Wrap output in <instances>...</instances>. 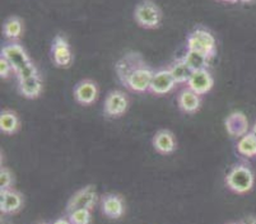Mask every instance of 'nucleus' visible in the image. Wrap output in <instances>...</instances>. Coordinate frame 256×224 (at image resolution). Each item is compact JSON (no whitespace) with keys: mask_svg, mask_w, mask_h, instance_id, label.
Returning a JSON list of instances; mask_svg holds the SVG:
<instances>
[{"mask_svg":"<svg viewBox=\"0 0 256 224\" xmlns=\"http://www.w3.org/2000/svg\"><path fill=\"white\" fill-rule=\"evenodd\" d=\"M0 56H3L12 65L17 80H23V79L31 78L38 74L37 66L32 62L27 51L18 41L6 42L2 46Z\"/></svg>","mask_w":256,"mask_h":224,"instance_id":"obj_1","label":"nucleus"},{"mask_svg":"<svg viewBox=\"0 0 256 224\" xmlns=\"http://www.w3.org/2000/svg\"><path fill=\"white\" fill-rule=\"evenodd\" d=\"M186 48L188 50L199 51L208 56L209 59H214L217 55V41L209 30L204 27H195L186 37Z\"/></svg>","mask_w":256,"mask_h":224,"instance_id":"obj_2","label":"nucleus"},{"mask_svg":"<svg viewBox=\"0 0 256 224\" xmlns=\"http://www.w3.org/2000/svg\"><path fill=\"white\" fill-rule=\"evenodd\" d=\"M224 181L232 192L246 194L252 190L255 177L248 166L236 164L230 170Z\"/></svg>","mask_w":256,"mask_h":224,"instance_id":"obj_3","label":"nucleus"},{"mask_svg":"<svg viewBox=\"0 0 256 224\" xmlns=\"http://www.w3.org/2000/svg\"><path fill=\"white\" fill-rule=\"evenodd\" d=\"M134 20L146 30H154L162 22V10L152 0H143L134 9Z\"/></svg>","mask_w":256,"mask_h":224,"instance_id":"obj_4","label":"nucleus"},{"mask_svg":"<svg viewBox=\"0 0 256 224\" xmlns=\"http://www.w3.org/2000/svg\"><path fill=\"white\" fill-rule=\"evenodd\" d=\"M144 62H144L142 54L136 52V51H129L125 55L121 56L115 65L116 76H118L120 83L124 86L125 82L132 76V74L138 68H140Z\"/></svg>","mask_w":256,"mask_h":224,"instance_id":"obj_5","label":"nucleus"},{"mask_svg":"<svg viewBox=\"0 0 256 224\" xmlns=\"http://www.w3.org/2000/svg\"><path fill=\"white\" fill-rule=\"evenodd\" d=\"M129 108V98L121 90H111L104 98V115L107 118H118Z\"/></svg>","mask_w":256,"mask_h":224,"instance_id":"obj_6","label":"nucleus"},{"mask_svg":"<svg viewBox=\"0 0 256 224\" xmlns=\"http://www.w3.org/2000/svg\"><path fill=\"white\" fill-rule=\"evenodd\" d=\"M153 74H154V70L146 64V62H144V64L142 65L140 68H138V69L132 74V76L125 82L124 87L126 88V90L136 93L150 92Z\"/></svg>","mask_w":256,"mask_h":224,"instance_id":"obj_7","label":"nucleus"},{"mask_svg":"<svg viewBox=\"0 0 256 224\" xmlns=\"http://www.w3.org/2000/svg\"><path fill=\"white\" fill-rule=\"evenodd\" d=\"M98 196H97V190L93 185H88L86 188L76 191L70 199H69L68 205H66V213H70L76 209H90L92 210L94 205L97 204Z\"/></svg>","mask_w":256,"mask_h":224,"instance_id":"obj_8","label":"nucleus"},{"mask_svg":"<svg viewBox=\"0 0 256 224\" xmlns=\"http://www.w3.org/2000/svg\"><path fill=\"white\" fill-rule=\"evenodd\" d=\"M51 59L59 68H69L73 62V52L68 40L62 34H58L51 45Z\"/></svg>","mask_w":256,"mask_h":224,"instance_id":"obj_9","label":"nucleus"},{"mask_svg":"<svg viewBox=\"0 0 256 224\" xmlns=\"http://www.w3.org/2000/svg\"><path fill=\"white\" fill-rule=\"evenodd\" d=\"M98 86L96 82L90 79H83L76 84L73 90V96L76 101L82 106H90L98 98Z\"/></svg>","mask_w":256,"mask_h":224,"instance_id":"obj_10","label":"nucleus"},{"mask_svg":"<svg viewBox=\"0 0 256 224\" xmlns=\"http://www.w3.org/2000/svg\"><path fill=\"white\" fill-rule=\"evenodd\" d=\"M174 87H176V82H174V76L170 73L168 68H162V69L156 70L150 87V92L152 94H167V93L172 92Z\"/></svg>","mask_w":256,"mask_h":224,"instance_id":"obj_11","label":"nucleus"},{"mask_svg":"<svg viewBox=\"0 0 256 224\" xmlns=\"http://www.w3.org/2000/svg\"><path fill=\"white\" fill-rule=\"evenodd\" d=\"M186 86L199 96H204L213 90L214 78L209 69L195 70V72H192Z\"/></svg>","mask_w":256,"mask_h":224,"instance_id":"obj_12","label":"nucleus"},{"mask_svg":"<svg viewBox=\"0 0 256 224\" xmlns=\"http://www.w3.org/2000/svg\"><path fill=\"white\" fill-rule=\"evenodd\" d=\"M224 128L228 135L234 139H240L248 132V120L241 111L231 112L224 120Z\"/></svg>","mask_w":256,"mask_h":224,"instance_id":"obj_13","label":"nucleus"},{"mask_svg":"<svg viewBox=\"0 0 256 224\" xmlns=\"http://www.w3.org/2000/svg\"><path fill=\"white\" fill-rule=\"evenodd\" d=\"M101 209L107 218H121L125 212L124 199L118 194H107L101 199Z\"/></svg>","mask_w":256,"mask_h":224,"instance_id":"obj_14","label":"nucleus"},{"mask_svg":"<svg viewBox=\"0 0 256 224\" xmlns=\"http://www.w3.org/2000/svg\"><path fill=\"white\" fill-rule=\"evenodd\" d=\"M152 146L160 154H172L176 148H178V143H176V138L172 134V132L166 129L158 130L154 134L152 139Z\"/></svg>","mask_w":256,"mask_h":224,"instance_id":"obj_15","label":"nucleus"},{"mask_svg":"<svg viewBox=\"0 0 256 224\" xmlns=\"http://www.w3.org/2000/svg\"><path fill=\"white\" fill-rule=\"evenodd\" d=\"M23 206V198L20 192L6 188L0 190V212L4 214H14Z\"/></svg>","mask_w":256,"mask_h":224,"instance_id":"obj_16","label":"nucleus"},{"mask_svg":"<svg viewBox=\"0 0 256 224\" xmlns=\"http://www.w3.org/2000/svg\"><path fill=\"white\" fill-rule=\"evenodd\" d=\"M178 106L185 114H195L202 106V96L186 87L178 93Z\"/></svg>","mask_w":256,"mask_h":224,"instance_id":"obj_17","label":"nucleus"},{"mask_svg":"<svg viewBox=\"0 0 256 224\" xmlns=\"http://www.w3.org/2000/svg\"><path fill=\"white\" fill-rule=\"evenodd\" d=\"M17 88L20 96H23L24 98H28V100H34V98L40 97V94L42 93V79H41L40 74H37V76H31V78L18 80Z\"/></svg>","mask_w":256,"mask_h":224,"instance_id":"obj_18","label":"nucleus"},{"mask_svg":"<svg viewBox=\"0 0 256 224\" xmlns=\"http://www.w3.org/2000/svg\"><path fill=\"white\" fill-rule=\"evenodd\" d=\"M20 129V120L12 110H3L0 114V132L6 135L17 134Z\"/></svg>","mask_w":256,"mask_h":224,"instance_id":"obj_19","label":"nucleus"},{"mask_svg":"<svg viewBox=\"0 0 256 224\" xmlns=\"http://www.w3.org/2000/svg\"><path fill=\"white\" fill-rule=\"evenodd\" d=\"M170 73L174 76L176 84H186L192 74V70L188 68V65L184 62V59H176L170 64Z\"/></svg>","mask_w":256,"mask_h":224,"instance_id":"obj_20","label":"nucleus"},{"mask_svg":"<svg viewBox=\"0 0 256 224\" xmlns=\"http://www.w3.org/2000/svg\"><path fill=\"white\" fill-rule=\"evenodd\" d=\"M3 34L8 41H18L23 34V22L20 17H9L3 24Z\"/></svg>","mask_w":256,"mask_h":224,"instance_id":"obj_21","label":"nucleus"},{"mask_svg":"<svg viewBox=\"0 0 256 224\" xmlns=\"http://www.w3.org/2000/svg\"><path fill=\"white\" fill-rule=\"evenodd\" d=\"M182 59L192 72H195V70L208 69L209 62H210V59H209L208 56L199 52V51H194V50L186 51L185 55L182 56Z\"/></svg>","mask_w":256,"mask_h":224,"instance_id":"obj_22","label":"nucleus"},{"mask_svg":"<svg viewBox=\"0 0 256 224\" xmlns=\"http://www.w3.org/2000/svg\"><path fill=\"white\" fill-rule=\"evenodd\" d=\"M237 153L244 158H254L256 157V139L251 132L240 138L237 142Z\"/></svg>","mask_w":256,"mask_h":224,"instance_id":"obj_23","label":"nucleus"},{"mask_svg":"<svg viewBox=\"0 0 256 224\" xmlns=\"http://www.w3.org/2000/svg\"><path fill=\"white\" fill-rule=\"evenodd\" d=\"M68 218L72 224H90L92 213L90 209H76L68 213Z\"/></svg>","mask_w":256,"mask_h":224,"instance_id":"obj_24","label":"nucleus"},{"mask_svg":"<svg viewBox=\"0 0 256 224\" xmlns=\"http://www.w3.org/2000/svg\"><path fill=\"white\" fill-rule=\"evenodd\" d=\"M13 174L9 171L8 168L2 167L0 170V190H6V188H10L13 185Z\"/></svg>","mask_w":256,"mask_h":224,"instance_id":"obj_25","label":"nucleus"},{"mask_svg":"<svg viewBox=\"0 0 256 224\" xmlns=\"http://www.w3.org/2000/svg\"><path fill=\"white\" fill-rule=\"evenodd\" d=\"M12 74H14V70L9 64L6 59H4L3 56H0V78L2 79H8L10 78Z\"/></svg>","mask_w":256,"mask_h":224,"instance_id":"obj_26","label":"nucleus"},{"mask_svg":"<svg viewBox=\"0 0 256 224\" xmlns=\"http://www.w3.org/2000/svg\"><path fill=\"white\" fill-rule=\"evenodd\" d=\"M240 224H256V216H246V218H244L241 222H240Z\"/></svg>","mask_w":256,"mask_h":224,"instance_id":"obj_27","label":"nucleus"},{"mask_svg":"<svg viewBox=\"0 0 256 224\" xmlns=\"http://www.w3.org/2000/svg\"><path fill=\"white\" fill-rule=\"evenodd\" d=\"M52 224H72V222L69 220V218H59L54 222Z\"/></svg>","mask_w":256,"mask_h":224,"instance_id":"obj_28","label":"nucleus"},{"mask_svg":"<svg viewBox=\"0 0 256 224\" xmlns=\"http://www.w3.org/2000/svg\"><path fill=\"white\" fill-rule=\"evenodd\" d=\"M251 132H252V134H254V136H255V139H256V122L254 124L252 129H251Z\"/></svg>","mask_w":256,"mask_h":224,"instance_id":"obj_29","label":"nucleus"},{"mask_svg":"<svg viewBox=\"0 0 256 224\" xmlns=\"http://www.w3.org/2000/svg\"><path fill=\"white\" fill-rule=\"evenodd\" d=\"M222 2H226V3H237L238 0H222Z\"/></svg>","mask_w":256,"mask_h":224,"instance_id":"obj_30","label":"nucleus"},{"mask_svg":"<svg viewBox=\"0 0 256 224\" xmlns=\"http://www.w3.org/2000/svg\"><path fill=\"white\" fill-rule=\"evenodd\" d=\"M238 2H241V3L244 4H248V3H251V2H254V0H238Z\"/></svg>","mask_w":256,"mask_h":224,"instance_id":"obj_31","label":"nucleus"},{"mask_svg":"<svg viewBox=\"0 0 256 224\" xmlns=\"http://www.w3.org/2000/svg\"><path fill=\"white\" fill-rule=\"evenodd\" d=\"M230 224H240V223H230Z\"/></svg>","mask_w":256,"mask_h":224,"instance_id":"obj_32","label":"nucleus"},{"mask_svg":"<svg viewBox=\"0 0 256 224\" xmlns=\"http://www.w3.org/2000/svg\"><path fill=\"white\" fill-rule=\"evenodd\" d=\"M41 224H46V223H41Z\"/></svg>","mask_w":256,"mask_h":224,"instance_id":"obj_33","label":"nucleus"}]
</instances>
